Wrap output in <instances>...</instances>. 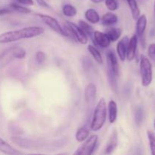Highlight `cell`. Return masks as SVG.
<instances>
[{"label":"cell","instance_id":"1","mask_svg":"<svg viewBox=\"0 0 155 155\" xmlns=\"http://www.w3.org/2000/svg\"><path fill=\"white\" fill-rule=\"evenodd\" d=\"M45 29L41 27H27L16 30L5 32L0 34V43H10L21 39H31L42 35Z\"/></svg>","mask_w":155,"mask_h":155},{"label":"cell","instance_id":"2","mask_svg":"<svg viewBox=\"0 0 155 155\" xmlns=\"http://www.w3.org/2000/svg\"><path fill=\"white\" fill-rule=\"evenodd\" d=\"M107 103L104 98H100L94 110L93 117L91 122L90 128L92 131H99L103 127L107 120Z\"/></svg>","mask_w":155,"mask_h":155},{"label":"cell","instance_id":"3","mask_svg":"<svg viewBox=\"0 0 155 155\" xmlns=\"http://www.w3.org/2000/svg\"><path fill=\"white\" fill-rule=\"evenodd\" d=\"M140 74L142 77V85L144 87H148L152 82L153 72L152 64L149 59L142 55L140 59Z\"/></svg>","mask_w":155,"mask_h":155},{"label":"cell","instance_id":"4","mask_svg":"<svg viewBox=\"0 0 155 155\" xmlns=\"http://www.w3.org/2000/svg\"><path fill=\"white\" fill-rule=\"evenodd\" d=\"M98 136L97 135H92L89 136L83 143L81 144L77 151L74 153V155H91L93 154L95 149L97 143H98Z\"/></svg>","mask_w":155,"mask_h":155},{"label":"cell","instance_id":"5","mask_svg":"<svg viewBox=\"0 0 155 155\" xmlns=\"http://www.w3.org/2000/svg\"><path fill=\"white\" fill-rule=\"evenodd\" d=\"M38 17L40 18L42 21V22L45 24H46L48 27H49L51 30H54V32L58 33V34H60L63 36H68L69 33L63 28V27L61 26V24H59V22L58 21L57 19H55L53 17L50 16L48 15H44V14H36Z\"/></svg>","mask_w":155,"mask_h":155},{"label":"cell","instance_id":"6","mask_svg":"<svg viewBox=\"0 0 155 155\" xmlns=\"http://www.w3.org/2000/svg\"><path fill=\"white\" fill-rule=\"evenodd\" d=\"M67 27H68V30L69 31L68 33H72L73 36L75 38L77 42L83 45L87 44L88 41H89L87 35L83 32V30L79 26H77L74 23L67 21Z\"/></svg>","mask_w":155,"mask_h":155},{"label":"cell","instance_id":"7","mask_svg":"<svg viewBox=\"0 0 155 155\" xmlns=\"http://www.w3.org/2000/svg\"><path fill=\"white\" fill-rule=\"evenodd\" d=\"M26 56V51L22 48H18V47H15L8 49L7 51H4L2 56L0 57V60L6 61L5 64L7 62L10 61V60L14 58L22 59Z\"/></svg>","mask_w":155,"mask_h":155},{"label":"cell","instance_id":"8","mask_svg":"<svg viewBox=\"0 0 155 155\" xmlns=\"http://www.w3.org/2000/svg\"><path fill=\"white\" fill-rule=\"evenodd\" d=\"M106 57H107V65H108L109 71H111L117 77H118L120 74V66L119 63H118L117 58L114 51L113 50L107 51V54H106Z\"/></svg>","mask_w":155,"mask_h":155},{"label":"cell","instance_id":"9","mask_svg":"<svg viewBox=\"0 0 155 155\" xmlns=\"http://www.w3.org/2000/svg\"><path fill=\"white\" fill-rule=\"evenodd\" d=\"M138 46V36L135 34L129 39L128 46L127 51V59L130 61H133L135 58L137 51Z\"/></svg>","mask_w":155,"mask_h":155},{"label":"cell","instance_id":"10","mask_svg":"<svg viewBox=\"0 0 155 155\" xmlns=\"http://www.w3.org/2000/svg\"><path fill=\"white\" fill-rule=\"evenodd\" d=\"M129 39H130L127 36H124L117 45V53L118 57L120 58V60L121 61H124L127 59V51Z\"/></svg>","mask_w":155,"mask_h":155},{"label":"cell","instance_id":"11","mask_svg":"<svg viewBox=\"0 0 155 155\" xmlns=\"http://www.w3.org/2000/svg\"><path fill=\"white\" fill-rule=\"evenodd\" d=\"M92 36H93L95 43L101 48H105L110 45V40L105 33L96 30V31H94Z\"/></svg>","mask_w":155,"mask_h":155},{"label":"cell","instance_id":"12","mask_svg":"<svg viewBox=\"0 0 155 155\" xmlns=\"http://www.w3.org/2000/svg\"><path fill=\"white\" fill-rule=\"evenodd\" d=\"M97 87L93 83H90L86 86L84 92L85 100L86 102L90 103L95 101L96 98Z\"/></svg>","mask_w":155,"mask_h":155},{"label":"cell","instance_id":"13","mask_svg":"<svg viewBox=\"0 0 155 155\" xmlns=\"http://www.w3.org/2000/svg\"><path fill=\"white\" fill-rule=\"evenodd\" d=\"M117 104L114 100H110L108 103L107 112H108V120L111 124H114L117 117Z\"/></svg>","mask_w":155,"mask_h":155},{"label":"cell","instance_id":"14","mask_svg":"<svg viewBox=\"0 0 155 155\" xmlns=\"http://www.w3.org/2000/svg\"><path fill=\"white\" fill-rule=\"evenodd\" d=\"M117 146V134L116 130H114V132L112 133L110 139H109L106 147L104 148V153L106 154H111L116 149Z\"/></svg>","mask_w":155,"mask_h":155},{"label":"cell","instance_id":"15","mask_svg":"<svg viewBox=\"0 0 155 155\" xmlns=\"http://www.w3.org/2000/svg\"><path fill=\"white\" fill-rule=\"evenodd\" d=\"M147 18L145 15H142L139 16L137 19L136 22V35L138 37H141L143 36L147 27Z\"/></svg>","mask_w":155,"mask_h":155},{"label":"cell","instance_id":"16","mask_svg":"<svg viewBox=\"0 0 155 155\" xmlns=\"http://www.w3.org/2000/svg\"><path fill=\"white\" fill-rule=\"evenodd\" d=\"M0 151L4 153V154L11 155L21 154L20 151H17L15 148H14L12 145H9L7 142H5L1 137H0Z\"/></svg>","mask_w":155,"mask_h":155},{"label":"cell","instance_id":"17","mask_svg":"<svg viewBox=\"0 0 155 155\" xmlns=\"http://www.w3.org/2000/svg\"><path fill=\"white\" fill-rule=\"evenodd\" d=\"M85 18L90 24H98L101 20L99 14L93 8L87 9L85 12Z\"/></svg>","mask_w":155,"mask_h":155},{"label":"cell","instance_id":"18","mask_svg":"<svg viewBox=\"0 0 155 155\" xmlns=\"http://www.w3.org/2000/svg\"><path fill=\"white\" fill-rule=\"evenodd\" d=\"M117 16L115 14L112 13V12H107L101 17V23H102L103 25L107 26V27L117 24Z\"/></svg>","mask_w":155,"mask_h":155},{"label":"cell","instance_id":"19","mask_svg":"<svg viewBox=\"0 0 155 155\" xmlns=\"http://www.w3.org/2000/svg\"><path fill=\"white\" fill-rule=\"evenodd\" d=\"M104 33L108 36L110 42H116L120 39L121 36V30L117 27H108L106 29Z\"/></svg>","mask_w":155,"mask_h":155},{"label":"cell","instance_id":"20","mask_svg":"<svg viewBox=\"0 0 155 155\" xmlns=\"http://www.w3.org/2000/svg\"><path fill=\"white\" fill-rule=\"evenodd\" d=\"M128 5L130 7V11H131L132 16L133 19L137 20L138 18L140 16V9H139L138 2L136 0H127Z\"/></svg>","mask_w":155,"mask_h":155},{"label":"cell","instance_id":"21","mask_svg":"<svg viewBox=\"0 0 155 155\" xmlns=\"http://www.w3.org/2000/svg\"><path fill=\"white\" fill-rule=\"evenodd\" d=\"M88 51H89V53L91 54V55L92 56V58H94V60L98 64H102L103 63V58L102 56H101V52L95 48V46L92 45H89L87 47Z\"/></svg>","mask_w":155,"mask_h":155},{"label":"cell","instance_id":"22","mask_svg":"<svg viewBox=\"0 0 155 155\" xmlns=\"http://www.w3.org/2000/svg\"><path fill=\"white\" fill-rule=\"evenodd\" d=\"M89 136V131L86 127H80L78 129L76 133L75 138L76 140L78 142H83V141L86 140Z\"/></svg>","mask_w":155,"mask_h":155},{"label":"cell","instance_id":"23","mask_svg":"<svg viewBox=\"0 0 155 155\" xmlns=\"http://www.w3.org/2000/svg\"><path fill=\"white\" fill-rule=\"evenodd\" d=\"M62 12L64 16L68 17V18H74L77 14V10L72 5L67 4L64 5L63 8H62Z\"/></svg>","mask_w":155,"mask_h":155},{"label":"cell","instance_id":"24","mask_svg":"<svg viewBox=\"0 0 155 155\" xmlns=\"http://www.w3.org/2000/svg\"><path fill=\"white\" fill-rule=\"evenodd\" d=\"M79 27L83 30V32L87 35V36H89L90 37H92L93 36V28H92V27L89 23L86 22V21H83V20H80L79 21Z\"/></svg>","mask_w":155,"mask_h":155},{"label":"cell","instance_id":"25","mask_svg":"<svg viewBox=\"0 0 155 155\" xmlns=\"http://www.w3.org/2000/svg\"><path fill=\"white\" fill-rule=\"evenodd\" d=\"M10 8L12 10L15 11L17 12H19V13H23V14H29L31 12V10L28 8H26L24 6L21 5H18L17 3H12L10 5Z\"/></svg>","mask_w":155,"mask_h":155},{"label":"cell","instance_id":"26","mask_svg":"<svg viewBox=\"0 0 155 155\" xmlns=\"http://www.w3.org/2000/svg\"><path fill=\"white\" fill-rule=\"evenodd\" d=\"M148 141H149L150 148H151V152L152 155H155V134L153 132L148 130L147 131Z\"/></svg>","mask_w":155,"mask_h":155},{"label":"cell","instance_id":"27","mask_svg":"<svg viewBox=\"0 0 155 155\" xmlns=\"http://www.w3.org/2000/svg\"><path fill=\"white\" fill-rule=\"evenodd\" d=\"M108 80L109 84L114 91L117 90V76L111 71H108Z\"/></svg>","mask_w":155,"mask_h":155},{"label":"cell","instance_id":"28","mask_svg":"<svg viewBox=\"0 0 155 155\" xmlns=\"http://www.w3.org/2000/svg\"><path fill=\"white\" fill-rule=\"evenodd\" d=\"M105 6L110 12H114L119 8V4L117 0H104Z\"/></svg>","mask_w":155,"mask_h":155},{"label":"cell","instance_id":"29","mask_svg":"<svg viewBox=\"0 0 155 155\" xmlns=\"http://www.w3.org/2000/svg\"><path fill=\"white\" fill-rule=\"evenodd\" d=\"M36 60L39 64H42L46 60V55L43 51H37L36 54Z\"/></svg>","mask_w":155,"mask_h":155},{"label":"cell","instance_id":"30","mask_svg":"<svg viewBox=\"0 0 155 155\" xmlns=\"http://www.w3.org/2000/svg\"><path fill=\"white\" fill-rule=\"evenodd\" d=\"M148 54L150 58L153 59L155 58V43H152L148 46Z\"/></svg>","mask_w":155,"mask_h":155},{"label":"cell","instance_id":"31","mask_svg":"<svg viewBox=\"0 0 155 155\" xmlns=\"http://www.w3.org/2000/svg\"><path fill=\"white\" fill-rule=\"evenodd\" d=\"M18 2L21 5H33L34 2L33 0H18Z\"/></svg>","mask_w":155,"mask_h":155},{"label":"cell","instance_id":"32","mask_svg":"<svg viewBox=\"0 0 155 155\" xmlns=\"http://www.w3.org/2000/svg\"><path fill=\"white\" fill-rule=\"evenodd\" d=\"M36 2H37V4H39V5H40L41 7L43 8H49L48 3L45 2V0H36Z\"/></svg>","mask_w":155,"mask_h":155},{"label":"cell","instance_id":"33","mask_svg":"<svg viewBox=\"0 0 155 155\" xmlns=\"http://www.w3.org/2000/svg\"><path fill=\"white\" fill-rule=\"evenodd\" d=\"M142 110H138L137 113H136V121H137V124L142 121Z\"/></svg>","mask_w":155,"mask_h":155},{"label":"cell","instance_id":"34","mask_svg":"<svg viewBox=\"0 0 155 155\" xmlns=\"http://www.w3.org/2000/svg\"><path fill=\"white\" fill-rule=\"evenodd\" d=\"M12 12V11L9 8H0V16L1 15H5L9 14Z\"/></svg>","mask_w":155,"mask_h":155},{"label":"cell","instance_id":"35","mask_svg":"<svg viewBox=\"0 0 155 155\" xmlns=\"http://www.w3.org/2000/svg\"><path fill=\"white\" fill-rule=\"evenodd\" d=\"M104 1V0H91V2L93 3H95V4H98V3H101Z\"/></svg>","mask_w":155,"mask_h":155},{"label":"cell","instance_id":"36","mask_svg":"<svg viewBox=\"0 0 155 155\" xmlns=\"http://www.w3.org/2000/svg\"><path fill=\"white\" fill-rule=\"evenodd\" d=\"M154 15H155V1H154Z\"/></svg>","mask_w":155,"mask_h":155},{"label":"cell","instance_id":"37","mask_svg":"<svg viewBox=\"0 0 155 155\" xmlns=\"http://www.w3.org/2000/svg\"><path fill=\"white\" fill-rule=\"evenodd\" d=\"M154 130H155V120H154Z\"/></svg>","mask_w":155,"mask_h":155}]
</instances>
